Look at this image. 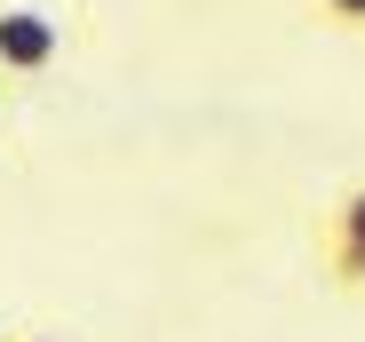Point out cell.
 I'll return each mask as SVG.
<instances>
[{
  "mask_svg": "<svg viewBox=\"0 0 365 342\" xmlns=\"http://www.w3.org/2000/svg\"><path fill=\"white\" fill-rule=\"evenodd\" d=\"M56 64H64V16L9 0L0 9V80H48Z\"/></svg>",
  "mask_w": 365,
  "mask_h": 342,
  "instance_id": "6da1fadb",
  "label": "cell"
},
{
  "mask_svg": "<svg viewBox=\"0 0 365 342\" xmlns=\"http://www.w3.org/2000/svg\"><path fill=\"white\" fill-rule=\"evenodd\" d=\"M318 271L341 295H365V183H349L318 223Z\"/></svg>",
  "mask_w": 365,
  "mask_h": 342,
  "instance_id": "7a4b0ae2",
  "label": "cell"
},
{
  "mask_svg": "<svg viewBox=\"0 0 365 342\" xmlns=\"http://www.w3.org/2000/svg\"><path fill=\"white\" fill-rule=\"evenodd\" d=\"M310 16L326 32H365V0H310Z\"/></svg>",
  "mask_w": 365,
  "mask_h": 342,
  "instance_id": "3957f363",
  "label": "cell"
},
{
  "mask_svg": "<svg viewBox=\"0 0 365 342\" xmlns=\"http://www.w3.org/2000/svg\"><path fill=\"white\" fill-rule=\"evenodd\" d=\"M16 342H56V334H16Z\"/></svg>",
  "mask_w": 365,
  "mask_h": 342,
  "instance_id": "277c9868",
  "label": "cell"
}]
</instances>
